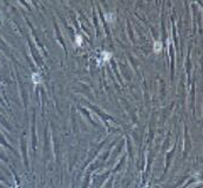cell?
Masks as SVG:
<instances>
[{"instance_id":"obj_1","label":"cell","mask_w":203,"mask_h":188,"mask_svg":"<svg viewBox=\"0 0 203 188\" xmlns=\"http://www.w3.org/2000/svg\"><path fill=\"white\" fill-rule=\"evenodd\" d=\"M101 55H102V59H103L105 61H107V60H109V59L112 58V55H113V54L110 53V52H102Z\"/></svg>"},{"instance_id":"obj_2","label":"cell","mask_w":203,"mask_h":188,"mask_svg":"<svg viewBox=\"0 0 203 188\" xmlns=\"http://www.w3.org/2000/svg\"><path fill=\"white\" fill-rule=\"evenodd\" d=\"M162 49V44L160 42V41H155V44H154V51L157 53Z\"/></svg>"},{"instance_id":"obj_3","label":"cell","mask_w":203,"mask_h":188,"mask_svg":"<svg viewBox=\"0 0 203 188\" xmlns=\"http://www.w3.org/2000/svg\"><path fill=\"white\" fill-rule=\"evenodd\" d=\"M106 19L107 21H113L115 19V13L112 12V13H106Z\"/></svg>"},{"instance_id":"obj_4","label":"cell","mask_w":203,"mask_h":188,"mask_svg":"<svg viewBox=\"0 0 203 188\" xmlns=\"http://www.w3.org/2000/svg\"><path fill=\"white\" fill-rule=\"evenodd\" d=\"M33 81L38 84V82H40V77L38 75V74H33Z\"/></svg>"},{"instance_id":"obj_5","label":"cell","mask_w":203,"mask_h":188,"mask_svg":"<svg viewBox=\"0 0 203 188\" xmlns=\"http://www.w3.org/2000/svg\"><path fill=\"white\" fill-rule=\"evenodd\" d=\"M81 42H82V38H81V35H78L76 36V44L81 45Z\"/></svg>"}]
</instances>
